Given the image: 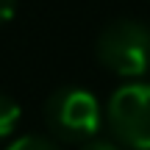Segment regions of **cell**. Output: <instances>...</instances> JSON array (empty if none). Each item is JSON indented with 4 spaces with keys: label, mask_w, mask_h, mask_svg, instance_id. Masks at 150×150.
Returning a JSON list of instances; mask_svg holds the SVG:
<instances>
[{
    "label": "cell",
    "mask_w": 150,
    "mask_h": 150,
    "mask_svg": "<svg viewBox=\"0 0 150 150\" xmlns=\"http://www.w3.org/2000/svg\"><path fill=\"white\" fill-rule=\"evenodd\" d=\"M97 59L120 75H142L150 67V25L142 20L108 22L97 36Z\"/></svg>",
    "instance_id": "1"
},
{
    "label": "cell",
    "mask_w": 150,
    "mask_h": 150,
    "mask_svg": "<svg viewBox=\"0 0 150 150\" xmlns=\"http://www.w3.org/2000/svg\"><path fill=\"white\" fill-rule=\"evenodd\" d=\"M114 136L134 150H150V83H122L106 106Z\"/></svg>",
    "instance_id": "2"
},
{
    "label": "cell",
    "mask_w": 150,
    "mask_h": 150,
    "mask_svg": "<svg viewBox=\"0 0 150 150\" xmlns=\"http://www.w3.org/2000/svg\"><path fill=\"white\" fill-rule=\"evenodd\" d=\"M45 120L61 139H89L100 128V103L81 86H59L45 103Z\"/></svg>",
    "instance_id": "3"
},
{
    "label": "cell",
    "mask_w": 150,
    "mask_h": 150,
    "mask_svg": "<svg viewBox=\"0 0 150 150\" xmlns=\"http://www.w3.org/2000/svg\"><path fill=\"white\" fill-rule=\"evenodd\" d=\"M17 120H20V106H17V100L0 92V139L14 131Z\"/></svg>",
    "instance_id": "4"
},
{
    "label": "cell",
    "mask_w": 150,
    "mask_h": 150,
    "mask_svg": "<svg viewBox=\"0 0 150 150\" xmlns=\"http://www.w3.org/2000/svg\"><path fill=\"white\" fill-rule=\"evenodd\" d=\"M6 150H61L53 139L47 136H39V134H28V136H20L17 142H11Z\"/></svg>",
    "instance_id": "5"
},
{
    "label": "cell",
    "mask_w": 150,
    "mask_h": 150,
    "mask_svg": "<svg viewBox=\"0 0 150 150\" xmlns=\"http://www.w3.org/2000/svg\"><path fill=\"white\" fill-rule=\"evenodd\" d=\"M81 150H120L114 142H103V139H92V142H86Z\"/></svg>",
    "instance_id": "6"
},
{
    "label": "cell",
    "mask_w": 150,
    "mask_h": 150,
    "mask_svg": "<svg viewBox=\"0 0 150 150\" xmlns=\"http://www.w3.org/2000/svg\"><path fill=\"white\" fill-rule=\"evenodd\" d=\"M17 8V0H0V22H6Z\"/></svg>",
    "instance_id": "7"
}]
</instances>
